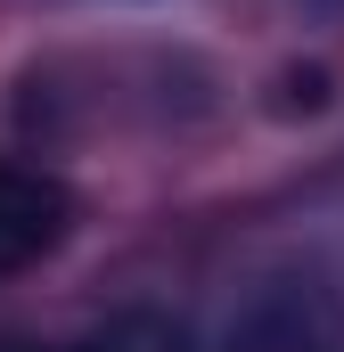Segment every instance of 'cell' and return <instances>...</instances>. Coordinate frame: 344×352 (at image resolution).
Wrapping results in <instances>:
<instances>
[{
	"mask_svg": "<svg viewBox=\"0 0 344 352\" xmlns=\"http://www.w3.org/2000/svg\"><path fill=\"white\" fill-rule=\"evenodd\" d=\"M66 221H74L66 180H50L41 164H8V156H0V278L33 270L58 238H66Z\"/></svg>",
	"mask_w": 344,
	"mask_h": 352,
	"instance_id": "6da1fadb",
	"label": "cell"
},
{
	"mask_svg": "<svg viewBox=\"0 0 344 352\" xmlns=\"http://www.w3.org/2000/svg\"><path fill=\"white\" fill-rule=\"evenodd\" d=\"M0 352H66V344H25V336H0Z\"/></svg>",
	"mask_w": 344,
	"mask_h": 352,
	"instance_id": "7a4b0ae2",
	"label": "cell"
}]
</instances>
